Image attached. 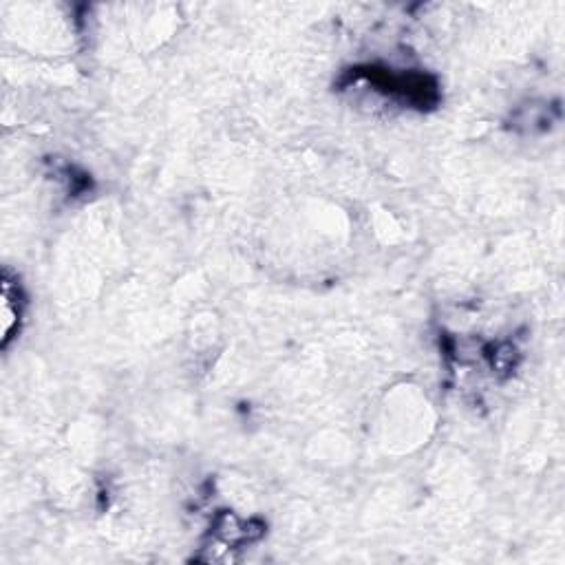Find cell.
<instances>
[{
  "mask_svg": "<svg viewBox=\"0 0 565 565\" xmlns=\"http://www.w3.org/2000/svg\"><path fill=\"white\" fill-rule=\"evenodd\" d=\"M23 292L20 285L12 281V276L5 270L3 274V294H0V323H3V349L9 347L12 338H16L20 321H23Z\"/></svg>",
  "mask_w": 565,
  "mask_h": 565,
  "instance_id": "cell-1",
  "label": "cell"
}]
</instances>
